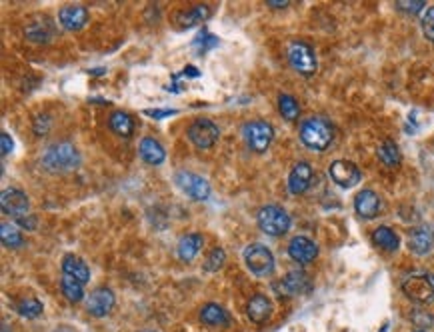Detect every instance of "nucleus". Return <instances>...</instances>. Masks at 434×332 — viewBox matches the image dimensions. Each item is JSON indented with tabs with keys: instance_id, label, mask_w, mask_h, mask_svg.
I'll return each mask as SVG.
<instances>
[{
	"instance_id": "obj_1",
	"label": "nucleus",
	"mask_w": 434,
	"mask_h": 332,
	"mask_svg": "<svg viewBox=\"0 0 434 332\" xmlns=\"http://www.w3.org/2000/svg\"><path fill=\"white\" fill-rule=\"evenodd\" d=\"M301 140L306 148L315 152H324L334 140V128L329 120L322 117L306 119L301 124Z\"/></svg>"
},
{
	"instance_id": "obj_2",
	"label": "nucleus",
	"mask_w": 434,
	"mask_h": 332,
	"mask_svg": "<svg viewBox=\"0 0 434 332\" xmlns=\"http://www.w3.org/2000/svg\"><path fill=\"white\" fill-rule=\"evenodd\" d=\"M80 164L79 150L70 142H58L44 150L42 154V166L51 173H66Z\"/></svg>"
},
{
	"instance_id": "obj_3",
	"label": "nucleus",
	"mask_w": 434,
	"mask_h": 332,
	"mask_svg": "<svg viewBox=\"0 0 434 332\" xmlns=\"http://www.w3.org/2000/svg\"><path fill=\"white\" fill-rule=\"evenodd\" d=\"M402 293L416 305L434 303V274L428 272H412L402 279Z\"/></svg>"
},
{
	"instance_id": "obj_4",
	"label": "nucleus",
	"mask_w": 434,
	"mask_h": 332,
	"mask_svg": "<svg viewBox=\"0 0 434 332\" xmlns=\"http://www.w3.org/2000/svg\"><path fill=\"white\" fill-rule=\"evenodd\" d=\"M256 220H258L261 230L266 232L268 237H282V234L289 232L290 225H292L290 214L282 206H278V204H266V206H263L258 211Z\"/></svg>"
},
{
	"instance_id": "obj_5",
	"label": "nucleus",
	"mask_w": 434,
	"mask_h": 332,
	"mask_svg": "<svg viewBox=\"0 0 434 332\" xmlns=\"http://www.w3.org/2000/svg\"><path fill=\"white\" fill-rule=\"evenodd\" d=\"M242 136H244V142L249 145L250 150L266 152V148L272 145L275 128L266 120H252V122H246L242 126Z\"/></svg>"
},
{
	"instance_id": "obj_6",
	"label": "nucleus",
	"mask_w": 434,
	"mask_h": 332,
	"mask_svg": "<svg viewBox=\"0 0 434 332\" xmlns=\"http://www.w3.org/2000/svg\"><path fill=\"white\" fill-rule=\"evenodd\" d=\"M244 265L258 279L275 272V254L264 244H250L244 251Z\"/></svg>"
},
{
	"instance_id": "obj_7",
	"label": "nucleus",
	"mask_w": 434,
	"mask_h": 332,
	"mask_svg": "<svg viewBox=\"0 0 434 332\" xmlns=\"http://www.w3.org/2000/svg\"><path fill=\"white\" fill-rule=\"evenodd\" d=\"M290 67L304 77H310L316 72V54L310 44L303 40H294L289 46Z\"/></svg>"
},
{
	"instance_id": "obj_8",
	"label": "nucleus",
	"mask_w": 434,
	"mask_h": 332,
	"mask_svg": "<svg viewBox=\"0 0 434 332\" xmlns=\"http://www.w3.org/2000/svg\"><path fill=\"white\" fill-rule=\"evenodd\" d=\"M174 182L186 197H190L192 200H206L211 197V185L200 174L190 173V171H178L174 174Z\"/></svg>"
},
{
	"instance_id": "obj_9",
	"label": "nucleus",
	"mask_w": 434,
	"mask_h": 332,
	"mask_svg": "<svg viewBox=\"0 0 434 332\" xmlns=\"http://www.w3.org/2000/svg\"><path fill=\"white\" fill-rule=\"evenodd\" d=\"M218 126L209 119H197L188 126V140L200 150L214 147V142L218 140Z\"/></svg>"
},
{
	"instance_id": "obj_10",
	"label": "nucleus",
	"mask_w": 434,
	"mask_h": 332,
	"mask_svg": "<svg viewBox=\"0 0 434 332\" xmlns=\"http://www.w3.org/2000/svg\"><path fill=\"white\" fill-rule=\"evenodd\" d=\"M0 206L2 213L13 216L14 220L30 214V200L20 188H4L0 194Z\"/></svg>"
},
{
	"instance_id": "obj_11",
	"label": "nucleus",
	"mask_w": 434,
	"mask_h": 332,
	"mask_svg": "<svg viewBox=\"0 0 434 332\" xmlns=\"http://www.w3.org/2000/svg\"><path fill=\"white\" fill-rule=\"evenodd\" d=\"M329 174L330 178H332V182L338 185L341 188H353L362 178L360 168L356 166L355 162H350V160H334L330 164Z\"/></svg>"
},
{
	"instance_id": "obj_12",
	"label": "nucleus",
	"mask_w": 434,
	"mask_h": 332,
	"mask_svg": "<svg viewBox=\"0 0 434 332\" xmlns=\"http://www.w3.org/2000/svg\"><path fill=\"white\" fill-rule=\"evenodd\" d=\"M117 305V298H114V293L106 286H98L94 288L91 296L86 298V308L88 312L96 317V319H105L112 312V308Z\"/></svg>"
},
{
	"instance_id": "obj_13",
	"label": "nucleus",
	"mask_w": 434,
	"mask_h": 332,
	"mask_svg": "<svg viewBox=\"0 0 434 332\" xmlns=\"http://www.w3.org/2000/svg\"><path fill=\"white\" fill-rule=\"evenodd\" d=\"M275 288H278L277 293L280 296H298V294H306L313 288V280L308 279V274L303 270H292L280 282L275 284Z\"/></svg>"
},
{
	"instance_id": "obj_14",
	"label": "nucleus",
	"mask_w": 434,
	"mask_h": 332,
	"mask_svg": "<svg viewBox=\"0 0 434 332\" xmlns=\"http://www.w3.org/2000/svg\"><path fill=\"white\" fill-rule=\"evenodd\" d=\"M313 178H315L313 166H310L308 162H304V160L296 162L289 174L290 194H296V197H298V194H304V192L310 188V185H313Z\"/></svg>"
},
{
	"instance_id": "obj_15",
	"label": "nucleus",
	"mask_w": 434,
	"mask_h": 332,
	"mask_svg": "<svg viewBox=\"0 0 434 332\" xmlns=\"http://www.w3.org/2000/svg\"><path fill=\"white\" fill-rule=\"evenodd\" d=\"M289 256L298 265H310L318 256V246L308 237H294L289 242Z\"/></svg>"
},
{
	"instance_id": "obj_16",
	"label": "nucleus",
	"mask_w": 434,
	"mask_h": 332,
	"mask_svg": "<svg viewBox=\"0 0 434 332\" xmlns=\"http://www.w3.org/2000/svg\"><path fill=\"white\" fill-rule=\"evenodd\" d=\"M434 244V226L421 225L410 230L408 234V248L414 254H426Z\"/></svg>"
},
{
	"instance_id": "obj_17",
	"label": "nucleus",
	"mask_w": 434,
	"mask_h": 332,
	"mask_svg": "<svg viewBox=\"0 0 434 332\" xmlns=\"http://www.w3.org/2000/svg\"><path fill=\"white\" fill-rule=\"evenodd\" d=\"M272 312H275L272 300L264 294H254L249 300V305H246V317L254 324H264L272 317Z\"/></svg>"
},
{
	"instance_id": "obj_18",
	"label": "nucleus",
	"mask_w": 434,
	"mask_h": 332,
	"mask_svg": "<svg viewBox=\"0 0 434 332\" xmlns=\"http://www.w3.org/2000/svg\"><path fill=\"white\" fill-rule=\"evenodd\" d=\"M58 20L60 25L74 32V30H80L84 28V25L88 22V11L80 4H68V6H63L60 13H58Z\"/></svg>"
},
{
	"instance_id": "obj_19",
	"label": "nucleus",
	"mask_w": 434,
	"mask_h": 332,
	"mask_svg": "<svg viewBox=\"0 0 434 332\" xmlns=\"http://www.w3.org/2000/svg\"><path fill=\"white\" fill-rule=\"evenodd\" d=\"M355 211L358 213V216H362L367 220L379 216L381 214V199H379V194L374 190H370V188L360 190L355 199Z\"/></svg>"
},
{
	"instance_id": "obj_20",
	"label": "nucleus",
	"mask_w": 434,
	"mask_h": 332,
	"mask_svg": "<svg viewBox=\"0 0 434 332\" xmlns=\"http://www.w3.org/2000/svg\"><path fill=\"white\" fill-rule=\"evenodd\" d=\"M202 244H204V239H202V234H198V232H190V234H185L183 239L178 240L176 254H178V258H180L183 263H192V260H195V258L198 256V253H200Z\"/></svg>"
},
{
	"instance_id": "obj_21",
	"label": "nucleus",
	"mask_w": 434,
	"mask_h": 332,
	"mask_svg": "<svg viewBox=\"0 0 434 332\" xmlns=\"http://www.w3.org/2000/svg\"><path fill=\"white\" fill-rule=\"evenodd\" d=\"M138 152H140V159L145 160L146 164H150V166H158L166 159V152H164L162 145L158 142L157 138H152V136H146V138L140 140Z\"/></svg>"
},
{
	"instance_id": "obj_22",
	"label": "nucleus",
	"mask_w": 434,
	"mask_h": 332,
	"mask_svg": "<svg viewBox=\"0 0 434 332\" xmlns=\"http://www.w3.org/2000/svg\"><path fill=\"white\" fill-rule=\"evenodd\" d=\"M27 32V39L34 40V42H48L53 39L54 34V27L51 22V18L46 16H37L28 22V27L25 28Z\"/></svg>"
},
{
	"instance_id": "obj_23",
	"label": "nucleus",
	"mask_w": 434,
	"mask_h": 332,
	"mask_svg": "<svg viewBox=\"0 0 434 332\" xmlns=\"http://www.w3.org/2000/svg\"><path fill=\"white\" fill-rule=\"evenodd\" d=\"M63 274H68V277L77 279L79 282H82V284H86V282L91 280V268H88V265H86L82 258H79V256L66 254L65 260H63Z\"/></svg>"
},
{
	"instance_id": "obj_24",
	"label": "nucleus",
	"mask_w": 434,
	"mask_h": 332,
	"mask_svg": "<svg viewBox=\"0 0 434 332\" xmlns=\"http://www.w3.org/2000/svg\"><path fill=\"white\" fill-rule=\"evenodd\" d=\"M200 320H202L206 326H216V328L221 326V328H224V326L230 324V314H228L221 305L211 303V305L202 306V310H200Z\"/></svg>"
},
{
	"instance_id": "obj_25",
	"label": "nucleus",
	"mask_w": 434,
	"mask_h": 332,
	"mask_svg": "<svg viewBox=\"0 0 434 332\" xmlns=\"http://www.w3.org/2000/svg\"><path fill=\"white\" fill-rule=\"evenodd\" d=\"M372 242H374L379 248L386 251V253H395V251H398V246H400L398 234H396L393 228H388V226H379V228L372 232Z\"/></svg>"
},
{
	"instance_id": "obj_26",
	"label": "nucleus",
	"mask_w": 434,
	"mask_h": 332,
	"mask_svg": "<svg viewBox=\"0 0 434 332\" xmlns=\"http://www.w3.org/2000/svg\"><path fill=\"white\" fill-rule=\"evenodd\" d=\"M108 124H110V131L114 134H119V136H122V138H129V136H132V133H134V120H132L129 112H122V110L112 112Z\"/></svg>"
},
{
	"instance_id": "obj_27",
	"label": "nucleus",
	"mask_w": 434,
	"mask_h": 332,
	"mask_svg": "<svg viewBox=\"0 0 434 332\" xmlns=\"http://www.w3.org/2000/svg\"><path fill=\"white\" fill-rule=\"evenodd\" d=\"M211 16V8L209 6H204V4H200V6H192L188 13H183L178 14V25L183 28H190V27H197V25H200V22H204L206 18Z\"/></svg>"
},
{
	"instance_id": "obj_28",
	"label": "nucleus",
	"mask_w": 434,
	"mask_h": 332,
	"mask_svg": "<svg viewBox=\"0 0 434 332\" xmlns=\"http://www.w3.org/2000/svg\"><path fill=\"white\" fill-rule=\"evenodd\" d=\"M379 159H381L382 164L388 166V168H395V166L400 164L402 157H400V150L396 147L395 140H390V138L382 140L381 145H379Z\"/></svg>"
},
{
	"instance_id": "obj_29",
	"label": "nucleus",
	"mask_w": 434,
	"mask_h": 332,
	"mask_svg": "<svg viewBox=\"0 0 434 332\" xmlns=\"http://www.w3.org/2000/svg\"><path fill=\"white\" fill-rule=\"evenodd\" d=\"M60 291L66 296V300L70 303H80L84 298V284L68 274H63L60 279Z\"/></svg>"
},
{
	"instance_id": "obj_30",
	"label": "nucleus",
	"mask_w": 434,
	"mask_h": 332,
	"mask_svg": "<svg viewBox=\"0 0 434 332\" xmlns=\"http://www.w3.org/2000/svg\"><path fill=\"white\" fill-rule=\"evenodd\" d=\"M278 110L282 114V119L287 120H296L301 117V105L294 96L290 94H280L278 96Z\"/></svg>"
},
{
	"instance_id": "obj_31",
	"label": "nucleus",
	"mask_w": 434,
	"mask_h": 332,
	"mask_svg": "<svg viewBox=\"0 0 434 332\" xmlns=\"http://www.w3.org/2000/svg\"><path fill=\"white\" fill-rule=\"evenodd\" d=\"M0 239H2V244L8 246V248H18V246L25 244V239H22L20 230L16 226L8 225V223L0 225Z\"/></svg>"
},
{
	"instance_id": "obj_32",
	"label": "nucleus",
	"mask_w": 434,
	"mask_h": 332,
	"mask_svg": "<svg viewBox=\"0 0 434 332\" xmlns=\"http://www.w3.org/2000/svg\"><path fill=\"white\" fill-rule=\"evenodd\" d=\"M16 310L22 319H39L42 310H44V306L37 298H27V300H22L20 305L16 306Z\"/></svg>"
},
{
	"instance_id": "obj_33",
	"label": "nucleus",
	"mask_w": 434,
	"mask_h": 332,
	"mask_svg": "<svg viewBox=\"0 0 434 332\" xmlns=\"http://www.w3.org/2000/svg\"><path fill=\"white\" fill-rule=\"evenodd\" d=\"M216 44H218V39H214L211 32H206V30H202V32L198 34L197 39H195V42H192V46L197 48L198 54H204L206 51L214 48Z\"/></svg>"
},
{
	"instance_id": "obj_34",
	"label": "nucleus",
	"mask_w": 434,
	"mask_h": 332,
	"mask_svg": "<svg viewBox=\"0 0 434 332\" xmlns=\"http://www.w3.org/2000/svg\"><path fill=\"white\" fill-rule=\"evenodd\" d=\"M224 260H226V254H224L223 248H212L211 254L206 256L204 270H206V272H216L218 268H223Z\"/></svg>"
},
{
	"instance_id": "obj_35",
	"label": "nucleus",
	"mask_w": 434,
	"mask_h": 332,
	"mask_svg": "<svg viewBox=\"0 0 434 332\" xmlns=\"http://www.w3.org/2000/svg\"><path fill=\"white\" fill-rule=\"evenodd\" d=\"M421 27L422 32H424V36L430 40V42H434V6L426 8V13L422 14Z\"/></svg>"
},
{
	"instance_id": "obj_36",
	"label": "nucleus",
	"mask_w": 434,
	"mask_h": 332,
	"mask_svg": "<svg viewBox=\"0 0 434 332\" xmlns=\"http://www.w3.org/2000/svg\"><path fill=\"white\" fill-rule=\"evenodd\" d=\"M396 8L405 14H419L424 8V0H400L396 2Z\"/></svg>"
},
{
	"instance_id": "obj_37",
	"label": "nucleus",
	"mask_w": 434,
	"mask_h": 332,
	"mask_svg": "<svg viewBox=\"0 0 434 332\" xmlns=\"http://www.w3.org/2000/svg\"><path fill=\"white\" fill-rule=\"evenodd\" d=\"M51 124H53V120H51L48 114H37L34 122H32V128H34V133L39 134V136H44L51 131Z\"/></svg>"
},
{
	"instance_id": "obj_38",
	"label": "nucleus",
	"mask_w": 434,
	"mask_h": 332,
	"mask_svg": "<svg viewBox=\"0 0 434 332\" xmlns=\"http://www.w3.org/2000/svg\"><path fill=\"white\" fill-rule=\"evenodd\" d=\"M178 110L174 108H154V110H145V114H148L150 119H166V117H172L176 114Z\"/></svg>"
},
{
	"instance_id": "obj_39",
	"label": "nucleus",
	"mask_w": 434,
	"mask_h": 332,
	"mask_svg": "<svg viewBox=\"0 0 434 332\" xmlns=\"http://www.w3.org/2000/svg\"><path fill=\"white\" fill-rule=\"evenodd\" d=\"M0 145H2V157H6L8 152H13V138L6 133L0 134Z\"/></svg>"
},
{
	"instance_id": "obj_40",
	"label": "nucleus",
	"mask_w": 434,
	"mask_h": 332,
	"mask_svg": "<svg viewBox=\"0 0 434 332\" xmlns=\"http://www.w3.org/2000/svg\"><path fill=\"white\" fill-rule=\"evenodd\" d=\"M16 223L22 226V228H27V230H34V228H37V218H34L32 214H28V216H22V218H18Z\"/></svg>"
},
{
	"instance_id": "obj_41",
	"label": "nucleus",
	"mask_w": 434,
	"mask_h": 332,
	"mask_svg": "<svg viewBox=\"0 0 434 332\" xmlns=\"http://www.w3.org/2000/svg\"><path fill=\"white\" fill-rule=\"evenodd\" d=\"M268 6H270V8H287L289 2H287V0H268Z\"/></svg>"
},
{
	"instance_id": "obj_42",
	"label": "nucleus",
	"mask_w": 434,
	"mask_h": 332,
	"mask_svg": "<svg viewBox=\"0 0 434 332\" xmlns=\"http://www.w3.org/2000/svg\"><path fill=\"white\" fill-rule=\"evenodd\" d=\"M183 74H185V77H198V70H195L192 67H188V68H185V72H183Z\"/></svg>"
},
{
	"instance_id": "obj_43",
	"label": "nucleus",
	"mask_w": 434,
	"mask_h": 332,
	"mask_svg": "<svg viewBox=\"0 0 434 332\" xmlns=\"http://www.w3.org/2000/svg\"><path fill=\"white\" fill-rule=\"evenodd\" d=\"M381 332H388V322H386V324H384V326H382V328H381Z\"/></svg>"
},
{
	"instance_id": "obj_44",
	"label": "nucleus",
	"mask_w": 434,
	"mask_h": 332,
	"mask_svg": "<svg viewBox=\"0 0 434 332\" xmlns=\"http://www.w3.org/2000/svg\"><path fill=\"white\" fill-rule=\"evenodd\" d=\"M414 332H426V331H414Z\"/></svg>"
},
{
	"instance_id": "obj_45",
	"label": "nucleus",
	"mask_w": 434,
	"mask_h": 332,
	"mask_svg": "<svg viewBox=\"0 0 434 332\" xmlns=\"http://www.w3.org/2000/svg\"><path fill=\"white\" fill-rule=\"evenodd\" d=\"M2 332H6V328H2Z\"/></svg>"
},
{
	"instance_id": "obj_46",
	"label": "nucleus",
	"mask_w": 434,
	"mask_h": 332,
	"mask_svg": "<svg viewBox=\"0 0 434 332\" xmlns=\"http://www.w3.org/2000/svg\"><path fill=\"white\" fill-rule=\"evenodd\" d=\"M145 332H148V331H145Z\"/></svg>"
}]
</instances>
